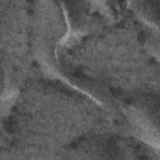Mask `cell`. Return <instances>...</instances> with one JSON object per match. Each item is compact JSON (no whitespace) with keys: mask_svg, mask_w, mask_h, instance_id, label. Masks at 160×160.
<instances>
[{"mask_svg":"<svg viewBox=\"0 0 160 160\" xmlns=\"http://www.w3.org/2000/svg\"><path fill=\"white\" fill-rule=\"evenodd\" d=\"M132 132L145 144L160 149V95L141 92L132 96L124 108Z\"/></svg>","mask_w":160,"mask_h":160,"instance_id":"obj_1","label":"cell"},{"mask_svg":"<svg viewBox=\"0 0 160 160\" xmlns=\"http://www.w3.org/2000/svg\"><path fill=\"white\" fill-rule=\"evenodd\" d=\"M68 160H136V151L120 135L95 132L75 142L69 150Z\"/></svg>","mask_w":160,"mask_h":160,"instance_id":"obj_2","label":"cell"}]
</instances>
